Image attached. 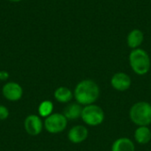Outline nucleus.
<instances>
[{"mask_svg":"<svg viewBox=\"0 0 151 151\" xmlns=\"http://www.w3.org/2000/svg\"><path fill=\"white\" fill-rule=\"evenodd\" d=\"M100 88L98 84L90 79L81 81L75 87L73 91V97L81 105H89L95 104L99 98Z\"/></svg>","mask_w":151,"mask_h":151,"instance_id":"f257e3e1","label":"nucleus"},{"mask_svg":"<svg viewBox=\"0 0 151 151\" xmlns=\"http://www.w3.org/2000/svg\"><path fill=\"white\" fill-rule=\"evenodd\" d=\"M129 65L137 75L147 74L151 67V60L148 52L142 49H134L129 54Z\"/></svg>","mask_w":151,"mask_h":151,"instance_id":"f03ea898","label":"nucleus"},{"mask_svg":"<svg viewBox=\"0 0 151 151\" xmlns=\"http://www.w3.org/2000/svg\"><path fill=\"white\" fill-rule=\"evenodd\" d=\"M129 118L138 127H149L151 124V104L145 101L135 103L129 111Z\"/></svg>","mask_w":151,"mask_h":151,"instance_id":"7ed1b4c3","label":"nucleus"},{"mask_svg":"<svg viewBox=\"0 0 151 151\" xmlns=\"http://www.w3.org/2000/svg\"><path fill=\"white\" fill-rule=\"evenodd\" d=\"M81 119L89 127H97L104 120V111L99 105L95 104L86 105L82 108Z\"/></svg>","mask_w":151,"mask_h":151,"instance_id":"20e7f679","label":"nucleus"},{"mask_svg":"<svg viewBox=\"0 0 151 151\" xmlns=\"http://www.w3.org/2000/svg\"><path fill=\"white\" fill-rule=\"evenodd\" d=\"M68 119L63 113H52L47 117L43 122V127L50 134L62 133L67 127Z\"/></svg>","mask_w":151,"mask_h":151,"instance_id":"39448f33","label":"nucleus"},{"mask_svg":"<svg viewBox=\"0 0 151 151\" xmlns=\"http://www.w3.org/2000/svg\"><path fill=\"white\" fill-rule=\"evenodd\" d=\"M2 94L4 97L8 101L17 102L19 99H21L23 96V88L19 83L9 81L3 86Z\"/></svg>","mask_w":151,"mask_h":151,"instance_id":"423d86ee","label":"nucleus"},{"mask_svg":"<svg viewBox=\"0 0 151 151\" xmlns=\"http://www.w3.org/2000/svg\"><path fill=\"white\" fill-rule=\"evenodd\" d=\"M43 127V122L40 116L31 114L25 119L24 128L29 135L36 136L40 134Z\"/></svg>","mask_w":151,"mask_h":151,"instance_id":"0eeeda50","label":"nucleus"},{"mask_svg":"<svg viewBox=\"0 0 151 151\" xmlns=\"http://www.w3.org/2000/svg\"><path fill=\"white\" fill-rule=\"evenodd\" d=\"M111 85L115 90L123 92L130 88L132 85V79L126 73L118 72L112 75L111 79Z\"/></svg>","mask_w":151,"mask_h":151,"instance_id":"6e6552de","label":"nucleus"},{"mask_svg":"<svg viewBox=\"0 0 151 151\" xmlns=\"http://www.w3.org/2000/svg\"><path fill=\"white\" fill-rule=\"evenodd\" d=\"M68 140L73 144H79L85 142L88 137V130L85 126L77 125L73 127L67 134Z\"/></svg>","mask_w":151,"mask_h":151,"instance_id":"1a4fd4ad","label":"nucleus"},{"mask_svg":"<svg viewBox=\"0 0 151 151\" xmlns=\"http://www.w3.org/2000/svg\"><path fill=\"white\" fill-rule=\"evenodd\" d=\"M144 41V34L142 30L135 28L129 32L127 37V43L132 50L138 49Z\"/></svg>","mask_w":151,"mask_h":151,"instance_id":"9d476101","label":"nucleus"},{"mask_svg":"<svg viewBox=\"0 0 151 151\" xmlns=\"http://www.w3.org/2000/svg\"><path fill=\"white\" fill-rule=\"evenodd\" d=\"M111 151H135V145L129 138L120 137L112 143Z\"/></svg>","mask_w":151,"mask_h":151,"instance_id":"9b49d317","label":"nucleus"},{"mask_svg":"<svg viewBox=\"0 0 151 151\" xmlns=\"http://www.w3.org/2000/svg\"><path fill=\"white\" fill-rule=\"evenodd\" d=\"M135 142L140 145H146L151 141V130L149 127H138L134 134Z\"/></svg>","mask_w":151,"mask_h":151,"instance_id":"f8f14e48","label":"nucleus"},{"mask_svg":"<svg viewBox=\"0 0 151 151\" xmlns=\"http://www.w3.org/2000/svg\"><path fill=\"white\" fill-rule=\"evenodd\" d=\"M81 112H82L81 105L78 103H73L68 104L65 108L63 114L68 120H75L81 117Z\"/></svg>","mask_w":151,"mask_h":151,"instance_id":"ddd939ff","label":"nucleus"},{"mask_svg":"<svg viewBox=\"0 0 151 151\" xmlns=\"http://www.w3.org/2000/svg\"><path fill=\"white\" fill-rule=\"evenodd\" d=\"M54 97L60 104H67L73 98V93L67 87H58L54 92Z\"/></svg>","mask_w":151,"mask_h":151,"instance_id":"4468645a","label":"nucleus"},{"mask_svg":"<svg viewBox=\"0 0 151 151\" xmlns=\"http://www.w3.org/2000/svg\"><path fill=\"white\" fill-rule=\"evenodd\" d=\"M53 108H54V105H53V103L51 101H50V100L42 101L38 106L39 116L41 118H45L46 119L47 117H49L50 115L52 114Z\"/></svg>","mask_w":151,"mask_h":151,"instance_id":"2eb2a0df","label":"nucleus"},{"mask_svg":"<svg viewBox=\"0 0 151 151\" xmlns=\"http://www.w3.org/2000/svg\"><path fill=\"white\" fill-rule=\"evenodd\" d=\"M9 110L4 105L0 104V120H4L9 117Z\"/></svg>","mask_w":151,"mask_h":151,"instance_id":"dca6fc26","label":"nucleus"},{"mask_svg":"<svg viewBox=\"0 0 151 151\" xmlns=\"http://www.w3.org/2000/svg\"><path fill=\"white\" fill-rule=\"evenodd\" d=\"M9 78V73L6 71H0V81H6Z\"/></svg>","mask_w":151,"mask_h":151,"instance_id":"f3484780","label":"nucleus"},{"mask_svg":"<svg viewBox=\"0 0 151 151\" xmlns=\"http://www.w3.org/2000/svg\"><path fill=\"white\" fill-rule=\"evenodd\" d=\"M8 1L12 3H19V2H21L22 0H8Z\"/></svg>","mask_w":151,"mask_h":151,"instance_id":"a211bd4d","label":"nucleus"}]
</instances>
